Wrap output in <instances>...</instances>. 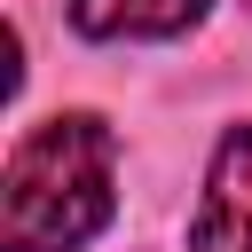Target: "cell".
Listing matches in <instances>:
<instances>
[{
	"label": "cell",
	"instance_id": "obj_4",
	"mask_svg": "<svg viewBox=\"0 0 252 252\" xmlns=\"http://www.w3.org/2000/svg\"><path fill=\"white\" fill-rule=\"evenodd\" d=\"M244 8H252V0H244Z\"/></svg>",
	"mask_w": 252,
	"mask_h": 252
},
{
	"label": "cell",
	"instance_id": "obj_3",
	"mask_svg": "<svg viewBox=\"0 0 252 252\" xmlns=\"http://www.w3.org/2000/svg\"><path fill=\"white\" fill-rule=\"evenodd\" d=\"M205 16V0H71V24L87 39H181Z\"/></svg>",
	"mask_w": 252,
	"mask_h": 252
},
{
	"label": "cell",
	"instance_id": "obj_1",
	"mask_svg": "<svg viewBox=\"0 0 252 252\" xmlns=\"http://www.w3.org/2000/svg\"><path fill=\"white\" fill-rule=\"evenodd\" d=\"M118 213V142L94 110H55L8 150L0 252H79Z\"/></svg>",
	"mask_w": 252,
	"mask_h": 252
},
{
	"label": "cell",
	"instance_id": "obj_2",
	"mask_svg": "<svg viewBox=\"0 0 252 252\" xmlns=\"http://www.w3.org/2000/svg\"><path fill=\"white\" fill-rule=\"evenodd\" d=\"M189 252H252V126H228L220 134V150L205 165Z\"/></svg>",
	"mask_w": 252,
	"mask_h": 252
}]
</instances>
